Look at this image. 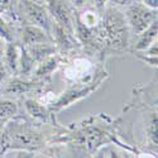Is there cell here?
Masks as SVG:
<instances>
[{"instance_id":"ba28073f","label":"cell","mask_w":158,"mask_h":158,"mask_svg":"<svg viewBox=\"0 0 158 158\" xmlns=\"http://www.w3.org/2000/svg\"><path fill=\"white\" fill-rule=\"evenodd\" d=\"M17 5L25 24L41 27L51 35L52 18L49 17L46 4H38L33 0H17Z\"/></svg>"},{"instance_id":"ac0fdd59","label":"cell","mask_w":158,"mask_h":158,"mask_svg":"<svg viewBox=\"0 0 158 158\" xmlns=\"http://www.w3.org/2000/svg\"><path fill=\"white\" fill-rule=\"evenodd\" d=\"M25 48H27V51L29 52V55L32 56V58L34 60L35 63H39L41 61H43L44 58H47L51 55L57 53V48L52 42L37 43V44L28 46Z\"/></svg>"},{"instance_id":"cb8c5ba5","label":"cell","mask_w":158,"mask_h":158,"mask_svg":"<svg viewBox=\"0 0 158 158\" xmlns=\"http://www.w3.org/2000/svg\"><path fill=\"white\" fill-rule=\"evenodd\" d=\"M108 3H109V0H91V5L96 8L99 11H102L105 6L108 5Z\"/></svg>"},{"instance_id":"f1b7e54d","label":"cell","mask_w":158,"mask_h":158,"mask_svg":"<svg viewBox=\"0 0 158 158\" xmlns=\"http://www.w3.org/2000/svg\"><path fill=\"white\" fill-rule=\"evenodd\" d=\"M33 2H35L38 4H44V0H33Z\"/></svg>"},{"instance_id":"30bf717a","label":"cell","mask_w":158,"mask_h":158,"mask_svg":"<svg viewBox=\"0 0 158 158\" xmlns=\"http://www.w3.org/2000/svg\"><path fill=\"white\" fill-rule=\"evenodd\" d=\"M44 4L49 13V17L52 18V22L73 34L76 9L71 6L67 0H44Z\"/></svg>"},{"instance_id":"277c9868","label":"cell","mask_w":158,"mask_h":158,"mask_svg":"<svg viewBox=\"0 0 158 158\" xmlns=\"http://www.w3.org/2000/svg\"><path fill=\"white\" fill-rule=\"evenodd\" d=\"M61 56L62 64L60 70H62L66 84L87 85L96 81L105 82L110 76L106 69V63L99 62L94 57H91L81 47Z\"/></svg>"},{"instance_id":"2e32d148","label":"cell","mask_w":158,"mask_h":158,"mask_svg":"<svg viewBox=\"0 0 158 158\" xmlns=\"http://www.w3.org/2000/svg\"><path fill=\"white\" fill-rule=\"evenodd\" d=\"M76 18L84 25L94 29L98 27L101 20V11H99L93 5H87L80 10H76Z\"/></svg>"},{"instance_id":"7402d4cb","label":"cell","mask_w":158,"mask_h":158,"mask_svg":"<svg viewBox=\"0 0 158 158\" xmlns=\"http://www.w3.org/2000/svg\"><path fill=\"white\" fill-rule=\"evenodd\" d=\"M135 0H109L108 5L115 6V8H119V9H125L127 6H129L131 3H134Z\"/></svg>"},{"instance_id":"ffe728a7","label":"cell","mask_w":158,"mask_h":158,"mask_svg":"<svg viewBox=\"0 0 158 158\" xmlns=\"http://www.w3.org/2000/svg\"><path fill=\"white\" fill-rule=\"evenodd\" d=\"M131 55H134V57L137 60L148 64L149 67L157 69V66H158V41L152 43L147 49L139 51V52H133Z\"/></svg>"},{"instance_id":"7a4b0ae2","label":"cell","mask_w":158,"mask_h":158,"mask_svg":"<svg viewBox=\"0 0 158 158\" xmlns=\"http://www.w3.org/2000/svg\"><path fill=\"white\" fill-rule=\"evenodd\" d=\"M64 125L38 124L19 113L9 119L0 133V157L15 152L17 157H35L39 151L55 140Z\"/></svg>"},{"instance_id":"8fae6325","label":"cell","mask_w":158,"mask_h":158,"mask_svg":"<svg viewBox=\"0 0 158 158\" xmlns=\"http://www.w3.org/2000/svg\"><path fill=\"white\" fill-rule=\"evenodd\" d=\"M51 38H52L53 44L57 48V52L61 55L70 53V52L81 47V44L77 42L76 37L72 33H70L67 29H64L61 25L56 24L55 22H52Z\"/></svg>"},{"instance_id":"603a6c76","label":"cell","mask_w":158,"mask_h":158,"mask_svg":"<svg viewBox=\"0 0 158 158\" xmlns=\"http://www.w3.org/2000/svg\"><path fill=\"white\" fill-rule=\"evenodd\" d=\"M67 2L76 10H80V9H82L87 5H91V0H67Z\"/></svg>"},{"instance_id":"9c48e42d","label":"cell","mask_w":158,"mask_h":158,"mask_svg":"<svg viewBox=\"0 0 158 158\" xmlns=\"http://www.w3.org/2000/svg\"><path fill=\"white\" fill-rule=\"evenodd\" d=\"M19 101H20V110H23L22 113H24L33 122L38 124H52V125L60 123L57 119V114L52 111L47 105L39 102L35 99V96L33 95L24 96Z\"/></svg>"},{"instance_id":"4316f807","label":"cell","mask_w":158,"mask_h":158,"mask_svg":"<svg viewBox=\"0 0 158 158\" xmlns=\"http://www.w3.org/2000/svg\"><path fill=\"white\" fill-rule=\"evenodd\" d=\"M5 46H6V42L4 41V39L0 38V60H2V57H3V53H4V48H5Z\"/></svg>"},{"instance_id":"e0dca14e","label":"cell","mask_w":158,"mask_h":158,"mask_svg":"<svg viewBox=\"0 0 158 158\" xmlns=\"http://www.w3.org/2000/svg\"><path fill=\"white\" fill-rule=\"evenodd\" d=\"M20 113V101L14 98L0 95V119H11Z\"/></svg>"},{"instance_id":"44dd1931","label":"cell","mask_w":158,"mask_h":158,"mask_svg":"<svg viewBox=\"0 0 158 158\" xmlns=\"http://www.w3.org/2000/svg\"><path fill=\"white\" fill-rule=\"evenodd\" d=\"M0 38L4 39L6 43L9 42H18L17 31L11 27V24L3 17L0 13Z\"/></svg>"},{"instance_id":"4fadbf2b","label":"cell","mask_w":158,"mask_h":158,"mask_svg":"<svg viewBox=\"0 0 158 158\" xmlns=\"http://www.w3.org/2000/svg\"><path fill=\"white\" fill-rule=\"evenodd\" d=\"M46 42H52V38L49 33L41 27H37V25L33 24H24L18 31V43H20L24 47Z\"/></svg>"},{"instance_id":"52a82bcc","label":"cell","mask_w":158,"mask_h":158,"mask_svg":"<svg viewBox=\"0 0 158 158\" xmlns=\"http://www.w3.org/2000/svg\"><path fill=\"white\" fill-rule=\"evenodd\" d=\"M124 15L131 38L140 34L153 22L158 20V11L156 9L146 6L139 0H135L134 3H131L129 6L124 9Z\"/></svg>"},{"instance_id":"d6986e66","label":"cell","mask_w":158,"mask_h":158,"mask_svg":"<svg viewBox=\"0 0 158 158\" xmlns=\"http://www.w3.org/2000/svg\"><path fill=\"white\" fill-rule=\"evenodd\" d=\"M22 46V44H20ZM35 62L32 58V56L29 55V52L27 51L24 46H22L20 48V58H19V66H18V76L22 77H32V73L35 69Z\"/></svg>"},{"instance_id":"7c38bea8","label":"cell","mask_w":158,"mask_h":158,"mask_svg":"<svg viewBox=\"0 0 158 158\" xmlns=\"http://www.w3.org/2000/svg\"><path fill=\"white\" fill-rule=\"evenodd\" d=\"M61 64H62V56L58 52L55 55H51L35 64V69L32 73V78L52 84V77H53L56 71L60 70Z\"/></svg>"},{"instance_id":"83f0119b","label":"cell","mask_w":158,"mask_h":158,"mask_svg":"<svg viewBox=\"0 0 158 158\" xmlns=\"http://www.w3.org/2000/svg\"><path fill=\"white\" fill-rule=\"evenodd\" d=\"M6 119H0V133L3 131V129H4V127H5V124H6Z\"/></svg>"},{"instance_id":"6da1fadb","label":"cell","mask_w":158,"mask_h":158,"mask_svg":"<svg viewBox=\"0 0 158 158\" xmlns=\"http://www.w3.org/2000/svg\"><path fill=\"white\" fill-rule=\"evenodd\" d=\"M52 143H63L73 153V157H96V154L110 144L130 152L134 151L122 139L116 118L108 114H90L86 118L64 125Z\"/></svg>"},{"instance_id":"3957f363","label":"cell","mask_w":158,"mask_h":158,"mask_svg":"<svg viewBox=\"0 0 158 158\" xmlns=\"http://www.w3.org/2000/svg\"><path fill=\"white\" fill-rule=\"evenodd\" d=\"M130 32L125 20L124 10L106 5L101 11V20L94 28V37L90 44L81 47L87 55L99 62L111 57L123 56L130 52Z\"/></svg>"},{"instance_id":"d4e9b609","label":"cell","mask_w":158,"mask_h":158,"mask_svg":"<svg viewBox=\"0 0 158 158\" xmlns=\"http://www.w3.org/2000/svg\"><path fill=\"white\" fill-rule=\"evenodd\" d=\"M15 0H0V11H5L14 5Z\"/></svg>"},{"instance_id":"5bb4252c","label":"cell","mask_w":158,"mask_h":158,"mask_svg":"<svg viewBox=\"0 0 158 158\" xmlns=\"http://www.w3.org/2000/svg\"><path fill=\"white\" fill-rule=\"evenodd\" d=\"M157 38H158V20L153 22L149 27L144 32H142L140 34L131 38V41H130V52L129 53L147 49L152 43L158 41Z\"/></svg>"},{"instance_id":"9a60e30c","label":"cell","mask_w":158,"mask_h":158,"mask_svg":"<svg viewBox=\"0 0 158 158\" xmlns=\"http://www.w3.org/2000/svg\"><path fill=\"white\" fill-rule=\"evenodd\" d=\"M20 43L18 42H9L6 43L5 48H4V53L3 57L0 60L5 69L8 70V72L13 76L17 75L18 72V66H19V58H20Z\"/></svg>"},{"instance_id":"484cf974","label":"cell","mask_w":158,"mask_h":158,"mask_svg":"<svg viewBox=\"0 0 158 158\" xmlns=\"http://www.w3.org/2000/svg\"><path fill=\"white\" fill-rule=\"evenodd\" d=\"M139 2L151 9H158V0H139Z\"/></svg>"},{"instance_id":"8992f818","label":"cell","mask_w":158,"mask_h":158,"mask_svg":"<svg viewBox=\"0 0 158 158\" xmlns=\"http://www.w3.org/2000/svg\"><path fill=\"white\" fill-rule=\"evenodd\" d=\"M49 86V82L39 81L32 77H22L18 75H13L9 76L4 85L0 87V95L20 100L24 96L37 95Z\"/></svg>"},{"instance_id":"5b68a950","label":"cell","mask_w":158,"mask_h":158,"mask_svg":"<svg viewBox=\"0 0 158 158\" xmlns=\"http://www.w3.org/2000/svg\"><path fill=\"white\" fill-rule=\"evenodd\" d=\"M102 81H96L93 84H67L66 89L60 94H55V98L52 102L48 105V108L58 114L60 111L72 106L73 104L80 102L81 100L89 98L91 94L96 93V91L102 86Z\"/></svg>"}]
</instances>
